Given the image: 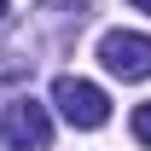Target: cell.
<instances>
[{"instance_id":"1","label":"cell","mask_w":151,"mask_h":151,"mask_svg":"<svg viewBox=\"0 0 151 151\" xmlns=\"http://www.w3.org/2000/svg\"><path fill=\"white\" fill-rule=\"evenodd\" d=\"M52 105L64 111L70 128H87V134L111 122V99H105V87L81 81V76H58V81H52Z\"/></svg>"},{"instance_id":"2","label":"cell","mask_w":151,"mask_h":151,"mask_svg":"<svg viewBox=\"0 0 151 151\" xmlns=\"http://www.w3.org/2000/svg\"><path fill=\"white\" fill-rule=\"evenodd\" d=\"M99 58H105V70L122 76V81H151V35L111 29V35L99 41Z\"/></svg>"},{"instance_id":"7","label":"cell","mask_w":151,"mask_h":151,"mask_svg":"<svg viewBox=\"0 0 151 151\" xmlns=\"http://www.w3.org/2000/svg\"><path fill=\"white\" fill-rule=\"evenodd\" d=\"M0 23H6V0H0Z\"/></svg>"},{"instance_id":"4","label":"cell","mask_w":151,"mask_h":151,"mask_svg":"<svg viewBox=\"0 0 151 151\" xmlns=\"http://www.w3.org/2000/svg\"><path fill=\"white\" fill-rule=\"evenodd\" d=\"M134 139H139V145H151V99L134 111Z\"/></svg>"},{"instance_id":"5","label":"cell","mask_w":151,"mask_h":151,"mask_svg":"<svg viewBox=\"0 0 151 151\" xmlns=\"http://www.w3.org/2000/svg\"><path fill=\"white\" fill-rule=\"evenodd\" d=\"M128 6H134V12H151V0H128Z\"/></svg>"},{"instance_id":"3","label":"cell","mask_w":151,"mask_h":151,"mask_svg":"<svg viewBox=\"0 0 151 151\" xmlns=\"http://www.w3.org/2000/svg\"><path fill=\"white\" fill-rule=\"evenodd\" d=\"M0 134H6V145H12V151H47V145H52L47 105H35V99L6 105V116H0Z\"/></svg>"},{"instance_id":"6","label":"cell","mask_w":151,"mask_h":151,"mask_svg":"<svg viewBox=\"0 0 151 151\" xmlns=\"http://www.w3.org/2000/svg\"><path fill=\"white\" fill-rule=\"evenodd\" d=\"M52 6H81V0H52Z\"/></svg>"}]
</instances>
